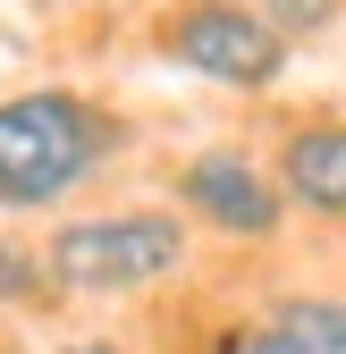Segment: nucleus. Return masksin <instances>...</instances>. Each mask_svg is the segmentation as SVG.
Instances as JSON below:
<instances>
[{
  "label": "nucleus",
  "mask_w": 346,
  "mask_h": 354,
  "mask_svg": "<svg viewBox=\"0 0 346 354\" xmlns=\"http://www.w3.org/2000/svg\"><path fill=\"white\" fill-rule=\"evenodd\" d=\"M42 270L76 304H127V295H152V287L194 270V228L169 203L84 211V219H60L42 236Z\"/></svg>",
  "instance_id": "2"
},
{
  "label": "nucleus",
  "mask_w": 346,
  "mask_h": 354,
  "mask_svg": "<svg viewBox=\"0 0 346 354\" xmlns=\"http://www.w3.org/2000/svg\"><path fill=\"white\" fill-rule=\"evenodd\" d=\"M271 186L287 211L346 228V118H295L271 152Z\"/></svg>",
  "instance_id": "5"
},
{
  "label": "nucleus",
  "mask_w": 346,
  "mask_h": 354,
  "mask_svg": "<svg viewBox=\"0 0 346 354\" xmlns=\"http://www.w3.org/2000/svg\"><path fill=\"white\" fill-rule=\"evenodd\" d=\"M152 51L220 93H271L287 76V34L245 0H178L152 17Z\"/></svg>",
  "instance_id": "3"
},
{
  "label": "nucleus",
  "mask_w": 346,
  "mask_h": 354,
  "mask_svg": "<svg viewBox=\"0 0 346 354\" xmlns=\"http://www.w3.org/2000/svg\"><path fill=\"white\" fill-rule=\"evenodd\" d=\"M245 9H262L279 34H304V26H329L338 17V0H245Z\"/></svg>",
  "instance_id": "9"
},
{
  "label": "nucleus",
  "mask_w": 346,
  "mask_h": 354,
  "mask_svg": "<svg viewBox=\"0 0 346 354\" xmlns=\"http://www.w3.org/2000/svg\"><path fill=\"white\" fill-rule=\"evenodd\" d=\"M169 211L186 219V228H211L228 245H271L287 228V203L271 186V160H253L245 144H211V152H186L169 169Z\"/></svg>",
  "instance_id": "4"
},
{
  "label": "nucleus",
  "mask_w": 346,
  "mask_h": 354,
  "mask_svg": "<svg viewBox=\"0 0 346 354\" xmlns=\"http://www.w3.org/2000/svg\"><path fill=\"white\" fill-rule=\"evenodd\" d=\"M295 354H346V295H279L271 313H262Z\"/></svg>",
  "instance_id": "6"
},
{
  "label": "nucleus",
  "mask_w": 346,
  "mask_h": 354,
  "mask_svg": "<svg viewBox=\"0 0 346 354\" xmlns=\"http://www.w3.org/2000/svg\"><path fill=\"white\" fill-rule=\"evenodd\" d=\"M60 354H136V346H110V337H76V346H60Z\"/></svg>",
  "instance_id": "10"
},
{
  "label": "nucleus",
  "mask_w": 346,
  "mask_h": 354,
  "mask_svg": "<svg viewBox=\"0 0 346 354\" xmlns=\"http://www.w3.org/2000/svg\"><path fill=\"white\" fill-rule=\"evenodd\" d=\"M34 304H60L51 270H42V245L0 236V313H34Z\"/></svg>",
  "instance_id": "7"
},
{
  "label": "nucleus",
  "mask_w": 346,
  "mask_h": 354,
  "mask_svg": "<svg viewBox=\"0 0 346 354\" xmlns=\"http://www.w3.org/2000/svg\"><path fill=\"white\" fill-rule=\"evenodd\" d=\"M42 9H93V0H42Z\"/></svg>",
  "instance_id": "11"
},
{
  "label": "nucleus",
  "mask_w": 346,
  "mask_h": 354,
  "mask_svg": "<svg viewBox=\"0 0 346 354\" xmlns=\"http://www.w3.org/2000/svg\"><path fill=\"white\" fill-rule=\"evenodd\" d=\"M127 152V118L76 84H26L0 93V219L60 211L93 169Z\"/></svg>",
  "instance_id": "1"
},
{
  "label": "nucleus",
  "mask_w": 346,
  "mask_h": 354,
  "mask_svg": "<svg viewBox=\"0 0 346 354\" xmlns=\"http://www.w3.org/2000/svg\"><path fill=\"white\" fill-rule=\"evenodd\" d=\"M203 354H295L271 321H220V329H211L203 337Z\"/></svg>",
  "instance_id": "8"
}]
</instances>
